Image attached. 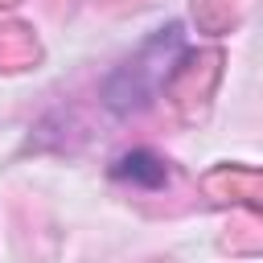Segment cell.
<instances>
[{
  "label": "cell",
  "instance_id": "obj_1",
  "mask_svg": "<svg viewBox=\"0 0 263 263\" xmlns=\"http://www.w3.org/2000/svg\"><path fill=\"white\" fill-rule=\"evenodd\" d=\"M115 177L119 181H132V185H144V189H156V185H164L168 173H164V164L152 152H127V156H119Z\"/></svg>",
  "mask_w": 263,
  "mask_h": 263
}]
</instances>
